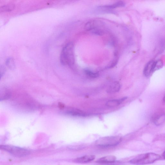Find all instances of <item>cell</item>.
<instances>
[{
	"instance_id": "4",
	"label": "cell",
	"mask_w": 165,
	"mask_h": 165,
	"mask_svg": "<svg viewBox=\"0 0 165 165\" xmlns=\"http://www.w3.org/2000/svg\"><path fill=\"white\" fill-rule=\"evenodd\" d=\"M0 147L3 150L18 157H26L30 154L28 150L19 147L9 145H2Z\"/></svg>"
},
{
	"instance_id": "11",
	"label": "cell",
	"mask_w": 165,
	"mask_h": 165,
	"mask_svg": "<svg viewBox=\"0 0 165 165\" xmlns=\"http://www.w3.org/2000/svg\"><path fill=\"white\" fill-rule=\"evenodd\" d=\"M165 121V114L162 113L157 115L153 118V121L156 126L161 125Z\"/></svg>"
},
{
	"instance_id": "7",
	"label": "cell",
	"mask_w": 165,
	"mask_h": 165,
	"mask_svg": "<svg viewBox=\"0 0 165 165\" xmlns=\"http://www.w3.org/2000/svg\"><path fill=\"white\" fill-rule=\"evenodd\" d=\"M117 159L115 156L110 155L99 159L96 162L101 164H111L116 162Z\"/></svg>"
},
{
	"instance_id": "10",
	"label": "cell",
	"mask_w": 165,
	"mask_h": 165,
	"mask_svg": "<svg viewBox=\"0 0 165 165\" xmlns=\"http://www.w3.org/2000/svg\"><path fill=\"white\" fill-rule=\"evenodd\" d=\"M120 88V84L118 82H114L108 87L107 92L109 94L117 93L119 91Z\"/></svg>"
},
{
	"instance_id": "12",
	"label": "cell",
	"mask_w": 165,
	"mask_h": 165,
	"mask_svg": "<svg viewBox=\"0 0 165 165\" xmlns=\"http://www.w3.org/2000/svg\"><path fill=\"white\" fill-rule=\"evenodd\" d=\"M67 114L73 116L78 117H86L87 114L79 110L72 109L67 112Z\"/></svg>"
},
{
	"instance_id": "8",
	"label": "cell",
	"mask_w": 165,
	"mask_h": 165,
	"mask_svg": "<svg viewBox=\"0 0 165 165\" xmlns=\"http://www.w3.org/2000/svg\"><path fill=\"white\" fill-rule=\"evenodd\" d=\"M154 61L153 60L149 61L146 64L144 70V74L146 77H149L153 73V65Z\"/></svg>"
},
{
	"instance_id": "17",
	"label": "cell",
	"mask_w": 165,
	"mask_h": 165,
	"mask_svg": "<svg viewBox=\"0 0 165 165\" xmlns=\"http://www.w3.org/2000/svg\"><path fill=\"white\" fill-rule=\"evenodd\" d=\"M6 66L10 69H13L15 68V63L14 59L12 57L8 58L6 61Z\"/></svg>"
},
{
	"instance_id": "15",
	"label": "cell",
	"mask_w": 165,
	"mask_h": 165,
	"mask_svg": "<svg viewBox=\"0 0 165 165\" xmlns=\"http://www.w3.org/2000/svg\"><path fill=\"white\" fill-rule=\"evenodd\" d=\"M15 8L13 4L4 5L0 7V12H9L12 11Z\"/></svg>"
},
{
	"instance_id": "6",
	"label": "cell",
	"mask_w": 165,
	"mask_h": 165,
	"mask_svg": "<svg viewBox=\"0 0 165 165\" xmlns=\"http://www.w3.org/2000/svg\"><path fill=\"white\" fill-rule=\"evenodd\" d=\"M95 158V156L93 155H88L75 159L73 162L79 163H87L93 161Z\"/></svg>"
},
{
	"instance_id": "13",
	"label": "cell",
	"mask_w": 165,
	"mask_h": 165,
	"mask_svg": "<svg viewBox=\"0 0 165 165\" xmlns=\"http://www.w3.org/2000/svg\"><path fill=\"white\" fill-rule=\"evenodd\" d=\"M1 91V101L8 99L11 96V93L8 89L3 88Z\"/></svg>"
},
{
	"instance_id": "5",
	"label": "cell",
	"mask_w": 165,
	"mask_h": 165,
	"mask_svg": "<svg viewBox=\"0 0 165 165\" xmlns=\"http://www.w3.org/2000/svg\"><path fill=\"white\" fill-rule=\"evenodd\" d=\"M103 25V23L101 21H91L86 23L85 26L84 28L87 31H92V32L94 33L99 31V30H102L101 28H99V27L102 26Z\"/></svg>"
},
{
	"instance_id": "20",
	"label": "cell",
	"mask_w": 165,
	"mask_h": 165,
	"mask_svg": "<svg viewBox=\"0 0 165 165\" xmlns=\"http://www.w3.org/2000/svg\"><path fill=\"white\" fill-rule=\"evenodd\" d=\"M163 157L164 159H165V151L163 153Z\"/></svg>"
},
{
	"instance_id": "3",
	"label": "cell",
	"mask_w": 165,
	"mask_h": 165,
	"mask_svg": "<svg viewBox=\"0 0 165 165\" xmlns=\"http://www.w3.org/2000/svg\"><path fill=\"white\" fill-rule=\"evenodd\" d=\"M122 140L121 137L117 136L104 137L97 140L95 144L101 147H112L117 145L121 142Z\"/></svg>"
},
{
	"instance_id": "16",
	"label": "cell",
	"mask_w": 165,
	"mask_h": 165,
	"mask_svg": "<svg viewBox=\"0 0 165 165\" xmlns=\"http://www.w3.org/2000/svg\"><path fill=\"white\" fill-rule=\"evenodd\" d=\"M163 64V62L161 59H158L157 61H155L153 65V73L162 68Z\"/></svg>"
},
{
	"instance_id": "14",
	"label": "cell",
	"mask_w": 165,
	"mask_h": 165,
	"mask_svg": "<svg viewBox=\"0 0 165 165\" xmlns=\"http://www.w3.org/2000/svg\"><path fill=\"white\" fill-rule=\"evenodd\" d=\"M125 5V3L124 2L122 1H119L111 5L101 6H100V7L112 9L117 8L124 7Z\"/></svg>"
},
{
	"instance_id": "21",
	"label": "cell",
	"mask_w": 165,
	"mask_h": 165,
	"mask_svg": "<svg viewBox=\"0 0 165 165\" xmlns=\"http://www.w3.org/2000/svg\"><path fill=\"white\" fill-rule=\"evenodd\" d=\"M163 102L165 103V95L163 99Z\"/></svg>"
},
{
	"instance_id": "9",
	"label": "cell",
	"mask_w": 165,
	"mask_h": 165,
	"mask_svg": "<svg viewBox=\"0 0 165 165\" xmlns=\"http://www.w3.org/2000/svg\"><path fill=\"white\" fill-rule=\"evenodd\" d=\"M127 97H125L118 99H114L110 100L106 104V106L108 107H116L121 104L124 101L127 99Z\"/></svg>"
},
{
	"instance_id": "1",
	"label": "cell",
	"mask_w": 165,
	"mask_h": 165,
	"mask_svg": "<svg viewBox=\"0 0 165 165\" xmlns=\"http://www.w3.org/2000/svg\"><path fill=\"white\" fill-rule=\"evenodd\" d=\"M74 48L73 43L69 42L63 48L60 56V61L63 65L69 67L74 65L75 62Z\"/></svg>"
},
{
	"instance_id": "19",
	"label": "cell",
	"mask_w": 165,
	"mask_h": 165,
	"mask_svg": "<svg viewBox=\"0 0 165 165\" xmlns=\"http://www.w3.org/2000/svg\"><path fill=\"white\" fill-rule=\"evenodd\" d=\"M1 76H2V74H3L5 72V69L3 66L1 67Z\"/></svg>"
},
{
	"instance_id": "18",
	"label": "cell",
	"mask_w": 165,
	"mask_h": 165,
	"mask_svg": "<svg viewBox=\"0 0 165 165\" xmlns=\"http://www.w3.org/2000/svg\"><path fill=\"white\" fill-rule=\"evenodd\" d=\"M84 72L87 76L91 78H96L99 76V74L98 73L90 71L89 69H85Z\"/></svg>"
},
{
	"instance_id": "2",
	"label": "cell",
	"mask_w": 165,
	"mask_h": 165,
	"mask_svg": "<svg viewBox=\"0 0 165 165\" xmlns=\"http://www.w3.org/2000/svg\"><path fill=\"white\" fill-rule=\"evenodd\" d=\"M159 154L153 153H149L140 155L130 160L129 163L134 165H144L153 163L160 159Z\"/></svg>"
}]
</instances>
